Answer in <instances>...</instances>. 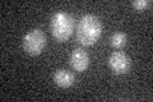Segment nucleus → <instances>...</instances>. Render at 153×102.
<instances>
[{
  "label": "nucleus",
  "instance_id": "obj_1",
  "mask_svg": "<svg viewBox=\"0 0 153 102\" xmlns=\"http://www.w3.org/2000/svg\"><path fill=\"white\" fill-rule=\"evenodd\" d=\"M102 23L94 14H85L76 24V38L83 46H92L100 40Z\"/></svg>",
  "mask_w": 153,
  "mask_h": 102
},
{
  "label": "nucleus",
  "instance_id": "obj_2",
  "mask_svg": "<svg viewBox=\"0 0 153 102\" xmlns=\"http://www.w3.org/2000/svg\"><path fill=\"white\" fill-rule=\"evenodd\" d=\"M75 28L74 18L69 13L56 12L51 18V32L57 41L64 42L73 35Z\"/></svg>",
  "mask_w": 153,
  "mask_h": 102
},
{
  "label": "nucleus",
  "instance_id": "obj_3",
  "mask_svg": "<svg viewBox=\"0 0 153 102\" xmlns=\"http://www.w3.org/2000/svg\"><path fill=\"white\" fill-rule=\"evenodd\" d=\"M23 50L30 55H40L46 46V35L45 32L40 30V28H35V30L28 31L22 41Z\"/></svg>",
  "mask_w": 153,
  "mask_h": 102
},
{
  "label": "nucleus",
  "instance_id": "obj_4",
  "mask_svg": "<svg viewBox=\"0 0 153 102\" xmlns=\"http://www.w3.org/2000/svg\"><path fill=\"white\" fill-rule=\"evenodd\" d=\"M108 66L116 74H126L130 70L131 60L124 51H114L108 57Z\"/></svg>",
  "mask_w": 153,
  "mask_h": 102
},
{
  "label": "nucleus",
  "instance_id": "obj_5",
  "mask_svg": "<svg viewBox=\"0 0 153 102\" xmlns=\"http://www.w3.org/2000/svg\"><path fill=\"white\" fill-rule=\"evenodd\" d=\"M69 63L75 71H84L89 65V56L83 48H74L70 54Z\"/></svg>",
  "mask_w": 153,
  "mask_h": 102
},
{
  "label": "nucleus",
  "instance_id": "obj_6",
  "mask_svg": "<svg viewBox=\"0 0 153 102\" xmlns=\"http://www.w3.org/2000/svg\"><path fill=\"white\" fill-rule=\"evenodd\" d=\"M54 82L61 88H69L74 84V75L66 69H57L54 74Z\"/></svg>",
  "mask_w": 153,
  "mask_h": 102
},
{
  "label": "nucleus",
  "instance_id": "obj_7",
  "mask_svg": "<svg viewBox=\"0 0 153 102\" xmlns=\"http://www.w3.org/2000/svg\"><path fill=\"white\" fill-rule=\"evenodd\" d=\"M126 42H128V36H126V33H124V32H115L111 36V38H110L111 46L114 48H116V50L124 47L126 45Z\"/></svg>",
  "mask_w": 153,
  "mask_h": 102
},
{
  "label": "nucleus",
  "instance_id": "obj_8",
  "mask_svg": "<svg viewBox=\"0 0 153 102\" xmlns=\"http://www.w3.org/2000/svg\"><path fill=\"white\" fill-rule=\"evenodd\" d=\"M151 5L149 0H135L133 1V7L137 9V10H144L146 8H148Z\"/></svg>",
  "mask_w": 153,
  "mask_h": 102
}]
</instances>
